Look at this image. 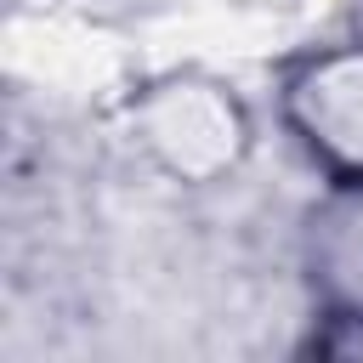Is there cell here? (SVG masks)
Listing matches in <instances>:
<instances>
[{
    "label": "cell",
    "mask_w": 363,
    "mask_h": 363,
    "mask_svg": "<svg viewBox=\"0 0 363 363\" xmlns=\"http://www.w3.org/2000/svg\"><path fill=\"white\" fill-rule=\"evenodd\" d=\"M233 6H244V11H295L306 0H233Z\"/></svg>",
    "instance_id": "cell-4"
},
{
    "label": "cell",
    "mask_w": 363,
    "mask_h": 363,
    "mask_svg": "<svg viewBox=\"0 0 363 363\" xmlns=\"http://www.w3.org/2000/svg\"><path fill=\"white\" fill-rule=\"evenodd\" d=\"M352 34H363V0H352Z\"/></svg>",
    "instance_id": "cell-5"
},
{
    "label": "cell",
    "mask_w": 363,
    "mask_h": 363,
    "mask_svg": "<svg viewBox=\"0 0 363 363\" xmlns=\"http://www.w3.org/2000/svg\"><path fill=\"white\" fill-rule=\"evenodd\" d=\"M301 284L312 295L318 352H363V182H318V199L301 210L295 233Z\"/></svg>",
    "instance_id": "cell-3"
},
{
    "label": "cell",
    "mask_w": 363,
    "mask_h": 363,
    "mask_svg": "<svg viewBox=\"0 0 363 363\" xmlns=\"http://www.w3.org/2000/svg\"><path fill=\"white\" fill-rule=\"evenodd\" d=\"M119 130L136 159L182 193H210L244 176L261 147V119L250 96L204 62L142 74L119 102Z\"/></svg>",
    "instance_id": "cell-1"
},
{
    "label": "cell",
    "mask_w": 363,
    "mask_h": 363,
    "mask_svg": "<svg viewBox=\"0 0 363 363\" xmlns=\"http://www.w3.org/2000/svg\"><path fill=\"white\" fill-rule=\"evenodd\" d=\"M272 113L318 182H363V34L289 51L272 68Z\"/></svg>",
    "instance_id": "cell-2"
}]
</instances>
